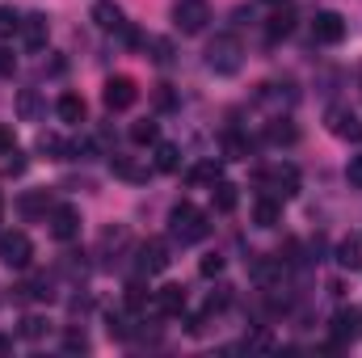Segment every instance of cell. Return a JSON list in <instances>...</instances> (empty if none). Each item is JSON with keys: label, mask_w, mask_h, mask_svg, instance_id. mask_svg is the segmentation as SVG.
<instances>
[{"label": "cell", "mask_w": 362, "mask_h": 358, "mask_svg": "<svg viewBox=\"0 0 362 358\" xmlns=\"http://www.w3.org/2000/svg\"><path fill=\"white\" fill-rule=\"evenodd\" d=\"M206 68H211L215 76H236V72L245 68V47H240V38H236V34H215L211 47H206Z\"/></svg>", "instance_id": "6da1fadb"}, {"label": "cell", "mask_w": 362, "mask_h": 358, "mask_svg": "<svg viewBox=\"0 0 362 358\" xmlns=\"http://www.w3.org/2000/svg\"><path fill=\"white\" fill-rule=\"evenodd\" d=\"M169 232H173V241H181V245H198L211 232V224H206V215L194 202H177L169 211Z\"/></svg>", "instance_id": "7a4b0ae2"}, {"label": "cell", "mask_w": 362, "mask_h": 358, "mask_svg": "<svg viewBox=\"0 0 362 358\" xmlns=\"http://www.w3.org/2000/svg\"><path fill=\"white\" fill-rule=\"evenodd\" d=\"M257 181H262V190L270 198H291L299 190V169L295 165H270V169L257 173Z\"/></svg>", "instance_id": "3957f363"}, {"label": "cell", "mask_w": 362, "mask_h": 358, "mask_svg": "<svg viewBox=\"0 0 362 358\" xmlns=\"http://www.w3.org/2000/svg\"><path fill=\"white\" fill-rule=\"evenodd\" d=\"M173 21L181 34H202L211 21V0H177L173 4Z\"/></svg>", "instance_id": "277c9868"}, {"label": "cell", "mask_w": 362, "mask_h": 358, "mask_svg": "<svg viewBox=\"0 0 362 358\" xmlns=\"http://www.w3.org/2000/svg\"><path fill=\"white\" fill-rule=\"evenodd\" d=\"M0 262L8 270H25L34 262V241L25 232H4L0 236Z\"/></svg>", "instance_id": "5b68a950"}, {"label": "cell", "mask_w": 362, "mask_h": 358, "mask_svg": "<svg viewBox=\"0 0 362 358\" xmlns=\"http://www.w3.org/2000/svg\"><path fill=\"white\" fill-rule=\"evenodd\" d=\"M312 38H316V42H325V47H337V42L346 38V17H341V13H333V8L316 13V17H312Z\"/></svg>", "instance_id": "8992f818"}, {"label": "cell", "mask_w": 362, "mask_h": 358, "mask_svg": "<svg viewBox=\"0 0 362 358\" xmlns=\"http://www.w3.org/2000/svg\"><path fill=\"white\" fill-rule=\"evenodd\" d=\"M101 97H105V110H131L139 101V85L131 76H110Z\"/></svg>", "instance_id": "52a82bcc"}, {"label": "cell", "mask_w": 362, "mask_h": 358, "mask_svg": "<svg viewBox=\"0 0 362 358\" xmlns=\"http://www.w3.org/2000/svg\"><path fill=\"white\" fill-rule=\"evenodd\" d=\"M325 122H329V131H333L337 139H346V144H362V122L346 110V105H333V110L325 114Z\"/></svg>", "instance_id": "ba28073f"}, {"label": "cell", "mask_w": 362, "mask_h": 358, "mask_svg": "<svg viewBox=\"0 0 362 358\" xmlns=\"http://www.w3.org/2000/svg\"><path fill=\"white\" fill-rule=\"evenodd\" d=\"M17 34H21V47H25V51H42V47H47V34H51L47 13H25Z\"/></svg>", "instance_id": "9c48e42d"}, {"label": "cell", "mask_w": 362, "mask_h": 358, "mask_svg": "<svg viewBox=\"0 0 362 358\" xmlns=\"http://www.w3.org/2000/svg\"><path fill=\"white\" fill-rule=\"evenodd\" d=\"M51 236L55 241H76L81 236V211L76 207H51Z\"/></svg>", "instance_id": "30bf717a"}, {"label": "cell", "mask_w": 362, "mask_h": 358, "mask_svg": "<svg viewBox=\"0 0 362 358\" xmlns=\"http://www.w3.org/2000/svg\"><path fill=\"white\" fill-rule=\"evenodd\" d=\"M329 333H333V346H341V342H354V337L362 333L358 308H341V312H333V321H329Z\"/></svg>", "instance_id": "8fae6325"}, {"label": "cell", "mask_w": 362, "mask_h": 358, "mask_svg": "<svg viewBox=\"0 0 362 358\" xmlns=\"http://www.w3.org/2000/svg\"><path fill=\"white\" fill-rule=\"evenodd\" d=\"M165 266H169V245L156 241V236L144 241V245H139V270H144V274H160Z\"/></svg>", "instance_id": "7c38bea8"}, {"label": "cell", "mask_w": 362, "mask_h": 358, "mask_svg": "<svg viewBox=\"0 0 362 358\" xmlns=\"http://www.w3.org/2000/svg\"><path fill=\"white\" fill-rule=\"evenodd\" d=\"M89 17H93L97 30H127V17H122V8L114 0H97L89 8Z\"/></svg>", "instance_id": "4fadbf2b"}, {"label": "cell", "mask_w": 362, "mask_h": 358, "mask_svg": "<svg viewBox=\"0 0 362 358\" xmlns=\"http://www.w3.org/2000/svg\"><path fill=\"white\" fill-rule=\"evenodd\" d=\"M156 312H160V316H181V312H185V291H181L177 282H165V287L156 291Z\"/></svg>", "instance_id": "5bb4252c"}, {"label": "cell", "mask_w": 362, "mask_h": 358, "mask_svg": "<svg viewBox=\"0 0 362 358\" xmlns=\"http://www.w3.org/2000/svg\"><path fill=\"white\" fill-rule=\"evenodd\" d=\"M17 118H21V122H38V118H42V93L38 89L17 93Z\"/></svg>", "instance_id": "9a60e30c"}, {"label": "cell", "mask_w": 362, "mask_h": 358, "mask_svg": "<svg viewBox=\"0 0 362 358\" xmlns=\"http://www.w3.org/2000/svg\"><path fill=\"white\" fill-rule=\"evenodd\" d=\"M55 110H59L64 122H85V114H89V105H85L81 93H64V97L55 101Z\"/></svg>", "instance_id": "2e32d148"}, {"label": "cell", "mask_w": 362, "mask_h": 358, "mask_svg": "<svg viewBox=\"0 0 362 358\" xmlns=\"http://www.w3.org/2000/svg\"><path fill=\"white\" fill-rule=\"evenodd\" d=\"M110 169H114V178L122 181H148V165H139V161H131V156H110Z\"/></svg>", "instance_id": "e0dca14e"}, {"label": "cell", "mask_w": 362, "mask_h": 358, "mask_svg": "<svg viewBox=\"0 0 362 358\" xmlns=\"http://www.w3.org/2000/svg\"><path fill=\"white\" fill-rule=\"evenodd\" d=\"M337 266H346V270L362 266V236H346V241L337 245Z\"/></svg>", "instance_id": "ac0fdd59"}, {"label": "cell", "mask_w": 362, "mask_h": 358, "mask_svg": "<svg viewBox=\"0 0 362 358\" xmlns=\"http://www.w3.org/2000/svg\"><path fill=\"white\" fill-rule=\"evenodd\" d=\"M38 152H42V156H51V161H68V156H72V148H68L59 135H51V131H42V135H38Z\"/></svg>", "instance_id": "d6986e66"}, {"label": "cell", "mask_w": 362, "mask_h": 358, "mask_svg": "<svg viewBox=\"0 0 362 358\" xmlns=\"http://www.w3.org/2000/svg\"><path fill=\"white\" fill-rule=\"evenodd\" d=\"M127 308L131 312H156V295H148L144 282H131L127 287Z\"/></svg>", "instance_id": "ffe728a7"}, {"label": "cell", "mask_w": 362, "mask_h": 358, "mask_svg": "<svg viewBox=\"0 0 362 358\" xmlns=\"http://www.w3.org/2000/svg\"><path fill=\"white\" fill-rule=\"evenodd\" d=\"M156 169H160V173H177L181 169V148L177 144H156Z\"/></svg>", "instance_id": "44dd1931"}, {"label": "cell", "mask_w": 362, "mask_h": 358, "mask_svg": "<svg viewBox=\"0 0 362 358\" xmlns=\"http://www.w3.org/2000/svg\"><path fill=\"white\" fill-rule=\"evenodd\" d=\"M278 215H282V211H278V198H270V194H266V198H257V207H253L257 228H274V224H278Z\"/></svg>", "instance_id": "7402d4cb"}, {"label": "cell", "mask_w": 362, "mask_h": 358, "mask_svg": "<svg viewBox=\"0 0 362 358\" xmlns=\"http://www.w3.org/2000/svg\"><path fill=\"white\" fill-rule=\"evenodd\" d=\"M266 139H270V144H295V139H299V131H295V122L274 118L270 127H266Z\"/></svg>", "instance_id": "603a6c76"}, {"label": "cell", "mask_w": 362, "mask_h": 358, "mask_svg": "<svg viewBox=\"0 0 362 358\" xmlns=\"http://www.w3.org/2000/svg\"><path fill=\"white\" fill-rule=\"evenodd\" d=\"M215 211H236V185L232 181H215Z\"/></svg>", "instance_id": "cb8c5ba5"}, {"label": "cell", "mask_w": 362, "mask_h": 358, "mask_svg": "<svg viewBox=\"0 0 362 358\" xmlns=\"http://www.w3.org/2000/svg\"><path fill=\"white\" fill-rule=\"evenodd\" d=\"M291 30H295V17H291V13H282V8L274 13V17H270V25H266V34H270V42H278V38H286Z\"/></svg>", "instance_id": "d4e9b609"}, {"label": "cell", "mask_w": 362, "mask_h": 358, "mask_svg": "<svg viewBox=\"0 0 362 358\" xmlns=\"http://www.w3.org/2000/svg\"><path fill=\"white\" fill-rule=\"evenodd\" d=\"M156 135H160V131H156V122H152V118H144V122H135V127H131V144H139V148L156 144Z\"/></svg>", "instance_id": "484cf974"}, {"label": "cell", "mask_w": 362, "mask_h": 358, "mask_svg": "<svg viewBox=\"0 0 362 358\" xmlns=\"http://www.w3.org/2000/svg\"><path fill=\"white\" fill-rule=\"evenodd\" d=\"M21 211H25V215L51 211V194H47V190H34V194H25V198H21Z\"/></svg>", "instance_id": "4316f807"}, {"label": "cell", "mask_w": 362, "mask_h": 358, "mask_svg": "<svg viewBox=\"0 0 362 358\" xmlns=\"http://www.w3.org/2000/svg\"><path fill=\"white\" fill-rule=\"evenodd\" d=\"M47 329H51V325H47L42 316H25L17 333H21V337H30V342H38V337H47Z\"/></svg>", "instance_id": "83f0119b"}, {"label": "cell", "mask_w": 362, "mask_h": 358, "mask_svg": "<svg viewBox=\"0 0 362 358\" xmlns=\"http://www.w3.org/2000/svg\"><path fill=\"white\" fill-rule=\"evenodd\" d=\"M189 181H194V185H202V181H219V161H202V165H194V169H189Z\"/></svg>", "instance_id": "f1b7e54d"}, {"label": "cell", "mask_w": 362, "mask_h": 358, "mask_svg": "<svg viewBox=\"0 0 362 358\" xmlns=\"http://www.w3.org/2000/svg\"><path fill=\"white\" fill-rule=\"evenodd\" d=\"M17 30H21V17H17L13 8H4V4H0V38H13Z\"/></svg>", "instance_id": "f546056e"}, {"label": "cell", "mask_w": 362, "mask_h": 358, "mask_svg": "<svg viewBox=\"0 0 362 358\" xmlns=\"http://www.w3.org/2000/svg\"><path fill=\"white\" fill-rule=\"evenodd\" d=\"M148 47H152V59H156V64H169V59H173V42H169V38H152Z\"/></svg>", "instance_id": "4dcf8cb0"}, {"label": "cell", "mask_w": 362, "mask_h": 358, "mask_svg": "<svg viewBox=\"0 0 362 358\" xmlns=\"http://www.w3.org/2000/svg\"><path fill=\"white\" fill-rule=\"evenodd\" d=\"M64 350H72V354H76V350H89V337H85L81 329H68V333H64Z\"/></svg>", "instance_id": "1f68e13d"}, {"label": "cell", "mask_w": 362, "mask_h": 358, "mask_svg": "<svg viewBox=\"0 0 362 358\" xmlns=\"http://www.w3.org/2000/svg\"><path fill=\"white\" fill-rule=\"evenodd\" d=\"M202 274H206V278H215V274H219V270H223V258H219V253H211V258H202Z\"/></svg>", "instance_id": "d6a6232c"}, {"label": "cell", "mask_w": 362, "mask_h": 358, "mask_svg": "<svg viewBox=\"0 0 362 358\" xmlns=\"http://www.w3.org/2000/svg\"><path fill=\"white\" fill-rule=\"evenodd\" d=\"M13 152H17V144H13V131L0 122V156H13Z\"/></svg>", "instance_id": "836d02e7"}, {"label": "cell", "mask_w": 362, "mask_h": 358, "mask_svg": "<svg viewBox=\"0 0 362 358\" xmlns=\"http://www.w3.org/2000/svg\"><path fill=\"white\" fill-rule=\"evenodd\" d=\"M278 266H282V262H278ZM278 266H274V262H257V266H253V278H257V282H270Z\"/></svg>", "instance_id": "e575fe53"}, {"label": "cell", "mask_w": 362, "mask_h": 358, "mask_svg": "<svg viewBox=\"0 0 362 358\" xmlns=\"http://www.w3.org/2000/svg\"><path fill=\"white\" fill-rule=\"evenodd\" d=\"M346 178H350V185H358V190H362V156H354V161H350Z\"/></svg>", "instance_id": "d590c367"}, {"label": "cell", "mask_w": 362, "mask_h": 358, "mask_svg": "<svg viewBox=\"0 0 362 358\" xmlns=\"http://www.w3.org/2000/svg\"><path fill=\"white\" fill-rule=\"evenodd\" d=\"M13 72H17V59L8 51H0V76H13Z\"/></svg>", "instance_id": "8d00e7d4"}, {"label": "cell", "mask_w": 362, "mask_h": 358, "mask_svg": "<svg viewBox=\"0 0 362 358\" xmlns=\"http://www.w3.org/2000/svg\"><path fill=\"white\" fill-rule=\"evenodd\" d=\"M156 105H160V110H169V105H173V93H169V85H160V93H156Z\"/></svg>", "instance_id": "74e56055"}, {"label": "cell", "mask_w": 362, "mask_h": 358, "mask_svg": "<svg viewBox=\"0 0 362 358\" xmlns=\"http://www.w3.org/2000/svg\"><path fill=\"white\" fill-rule=\"evenodd\" d=\"M4 350H13V342H8V337H0V354H4Z\"/></svg>", "instance_id": "f35d334b"}, {"label": "cell", "mask_w": 362, "mask_h": 358, "mask_svg": "<svg viewBox=\"0 0 362 358\" xmlns=\"http://www.w3.org/2000/svg\"><path fill=\"white\" fill-rule=\"evenodd\" d=\"M266 4H286V0H266Z\"/></svg>", "instance_id": "ab89813d"}, {"label": "cell", "mask_w": 362, "mask_h": 358, "mask_svg": "<svg viewBox=\"0 0 362 358\" xmlns=\"http://www.w3.org/2000/svg\"><path fill=\"white\" fill-rule=\"evenodd\" d=\"M0 215H4V198H0Z\"/></svg>", "instance_id": "60d3db41"}, {"label": "cell", "mask_w": 362, "mask_h": 358, "mask_svg": "<svg viewBox=\"0 0 362 358\" xmlns=\"http://www.w3.org/2000/svg\"><path fill=\"white\" fill-rule=\"evenodd\" d=\"M358 321H362V308H358Z\"/></svg>", "instance_id": "b9f144b4"}]
</instances>
